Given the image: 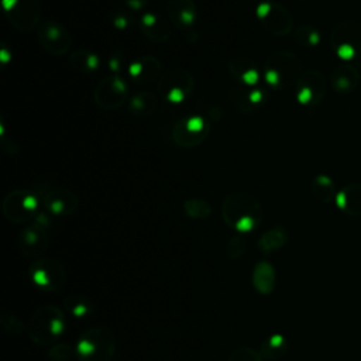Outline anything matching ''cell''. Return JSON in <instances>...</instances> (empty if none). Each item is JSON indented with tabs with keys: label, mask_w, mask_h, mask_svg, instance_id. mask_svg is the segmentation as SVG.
I'll return each instance as SVG.
<instances>
[{
	"label": "cell",
	"mask_w": 361,
	"mask_h": 361,
	"mask_svg": "<svg viewBox=\"0 0 361 361\" xmlns=\"http://www.w3.org/2000/svg\"><path fill=\"white\" fill-rule=\"evenodd\" d=\"M224 223L240 234L255 230L262 220L261 203L251 195L235 192L227 195L221 204Z\"/></svg>",
	"instance_id": "obj_1"
},
{
	"label": "cell",
	"mask_w": 361,
	"mask_h": 361,
	"mask_svg": "<svg viewBox=\"0 0 361 361\" xmlns=\"http://www.w3.org/2000/svg\"><path fill=\"white\" fill-rule=\"evenodd\" d=\"M302 75V61L290 51H276L271 54L264 63L267 83L278 90L296 87Z\"/></svg>",
	"instance_id": "obj_2"
},
{
	"label": "cell",
	"mask_w": 361,
	"mask_h": 361,
	"mask_svg": "<svg viewBox=\"0 0 361 361\" xmlns=\"http://www.w3.org/2000/svg\"><path fill=\"white\" fill-rule=\"evenodd\" d=\"M7 20L18 31H32L41 17V4L38 0H3Z\"/></svg>",
	"instance_id": "obj_9"
},
{
	"label": "cell",
	"mask_w": 361,
	"mask_h": 361,
	"mask_svg": "<svg viewBox=\"0 0 361 361\" xmlns=\"http://www.w3.org/2000/svg\"><path fill=\"white\" fill-rule=\"evenodd\" d=\"M66 329L65 313L54 305L39 306L28 323V336L37 345H49L55 343Z\"/></svg>",
	"instance_id": "obj_3"
},
{
	"label": "cell",
	"mask_w": 361,
	"mask_h": 361,
	"mask_svg": "<svg viewBox=\"0 0 361 361\" xmlns=\"http://www.w3.org/2000/svg\"><path fill=\"white\" fill-rule=\"evenodd\" d=\"M337 207L350 217H361V183L353 182L343 186L336 196Z\"/></svg>",
	"instance_id": "obj_21"
},
{
	"label": "cell",
	"mask_w": 361,
	"mask_h": 361,
	"mask_svg": "<svg viewBox=\"0 0 361 361\" xmlns=\"http://www.w3.org/2000/svg\"><path fill=\"white\" fill-rule=\"evenodd\" d=\"M109 66L111 69L113 73H120L121 75V71L126 69V56L121 54V52H114L110 59H109ZM128 68V66H127Z\"/></svg>",
	"instance_id": "obj_36"
},
{
	"label": "cell",
	"mask_w": 361,
	"mask_h": 361,
	"mask_svg": "<svg viewBox=\"0 0 361 361\" xmlns=\"http://www.w3.org/2000/svg\"><path fill=\"white\" fill-rule=\"evenodd\" d=\"M193 92L192 75L180 68H172L158 80V94L166 102L179 103Z\"/></svg>",
	"instance_id": "obj_11"
},
{
	"label": "cell",
	"mask_w": 361,
	"mask_h": 361,
	"mask_svg": "<svg viewBox=\"0 0 361 361\" xmlns=\"http://www.w3.org/2000/svg\"><path fill=\"white\" fill-rule=\"evenodd\" d=\"M312 195L322 203H330L331 200H336L337 190L336 183L329 175H316L310 185Z\"/></svg>",
	"instance_id": "obj_28"
},
{
	"label": "cell",
	"mask_w": 361,
	"mask_h": 361,
	"mask_svg": "<svg viewBox=\"0 0 361 361\" xmlns=\"http://www.w3.org/2000/svg\"><path fill=\"white\" fill-rule=\"evenodd\" d=\"M128 96V85L123 75L110 73L94 89V102L100 109L113 110L124 104Z\"/></svg>",
	"instance_id": "obj_12"
},
{
	"label": "cell",
	"mask_w": 361,
	"mask_h": 361,
	"mask_svg": "<svg viewBox=\"0 0 361 361\" xmlns=\"http://www.w3.org/2000/svg\"><path fill=\"white\" fill-rule=\"evenodd\" d=\"M255 290L261 295H269L274 292L276 283V275L274 267L267 261H259L255 264L251 276Z\"/></svg>",
	"instance_id": "obj_23"
},
{
	"label": "cell",
	"mask_w": 361,
	"mask_h": 361,
	"mask_svg": "<svg viewBox=\"0 0 361 361\" xmlns=\"http://www.w3.org/2000/svg\"><path fill=\"white\" fill-rule=\"evenodd\" d=\"M126 1V4L130 7V8H133V10H141V8H144L145 6H147V3H148V0H124Z\"/></svg>",
	"instance_id": "obj_38"
},
{
	"label": "cell",
	"mask_w": 361,
	"mask_h": 361,
	"mask_svg": "<svg viewBox=\"0 0 361 361\" xmlns=\"http://www.w3.org/2000/svg\"><path fill=\"white\" fill-rule=\"evenodd\" d=\"M330 45L343 62H353L361 55V23L345 18L337 23L330 34Z\"/></svg>",
	"instance_id": "obj_5"
},
{
	"label": "cell",
	"mask_w": 361,
	"mask_h": 361,
	"mask_svg": "<svg viewBox=\"0 0 361 361\" xmlns=\"http://www.w3.org/2000/svg\"><path fill=\"white\" fill-rule=\"evenodd\" d=\"M361 72L353 62H341L334 68L330 76L331 87L338 94H348L360 85Z\"/></svg>",
	"instance_id": "obj_19"
},
{
	"label": "cell",
	"mask_w": 361,
	"mask_h": 361,
	"mask_svg": "<svg viewBox=\"0 0 361 361\" xmlns=\"http://www.w3.org/2000/svg\"><path fill=\"white\" fill-rule=\"evenodd\" d=\"M228 71L231 76L248 87H254L259 80V73L254 62L248 58L237 56L230 61Z\"/></svg>",
	"instance_id": "obj_22"
},
{
	"label": "cell",
	"mask_w": 361,
	"mask_h": 361,
	"mask_svg": "<svg viewBox=\"0 0 361 361\" xmlns=\"http://www.w3.org/2000/svg\"><path fill=\"white\" fill-rule=\"evenodd\" d=\"M296 99L303 107H316L326 96L327 82L322 72H303L296 85Z\"/></svg>",
	"instance_id": "obj_15"
},
{
	"label": "cell",
	"mask_w": 361,
	"mask_h": 361,
	"mask_svg": "<svg viewBox=\"0 0 361 361\" xmlns=\"http://www.w3.org/2000/svg\"><path fill=\"white\" fill-rule=\"evenodd\" d=\"M257 18L269 34L285 37L293 28L292 14L276 1H264L257 7Z\"/></svg>",
	"instance_id": "obj_10"
},
{
	"label": "cell",
	"mask_w": 361,
	"mask_h": 361,
	"mask_svg": "<svg viewBox=\"0 0 361 361\" xmlns=\"http://www.w3.org/2000/svg\"><path fill=\"white\" fill-rule=\"evenodd\" d=\"M128 76L137 85H149L155 80H159L161 63L159 59L151 55H144L135 61H133L127 68Z\"/></svg>",
	"instance_id": "obj_18"
},
{
	"label": "cell",
	"mask_w": 361,
	"mask_h": 361,
	"mask_svg": "<svg viewBox=\"0 0 361 361\" xmlns=\"http://www.w3.org/2000/svg\"><path fill=\"white\" fill-rule=\"evenodd\" d=\"M158 107V97L149 90H140L130 97L128 110L138 117L151 116Z\"/></svg>",
	"instance_id": "obj_25"
},
{
	"label": "cell",
	"mask_w": 361,
	"mask_h": 361,
	"mask_svg": "<svg viewBox=\"0 0 361 361\" xmlns=\"http://www.w3.org/2000/svg\"><path fill=\"white\" fill-rule=\"evenodd\" d=\"M71 66L80 73H92L99 69L100 59L99 56L87 49H78L73 51L69 56Z\"/></svg>",
	"instance_id": "obj_29"
},
{
	"label": "cell",
	"mask_w": 361,
	"mask_h": 361,
	"mask_svg": "<svg viewBox=\"0 0 361 361\" xmlns=\"http://www.w3.org/2000/svg\"><path fill=\"white\" fill-rule=\"evenodd\" d=\"M38 199L41 206L45 209L47 213H51L54 216H71L79 204V200L76 195L63 186H52L47 182L37 183L32 189Z\"/></svg>",
	"instance_id": "obj_6"
},
{
	"label": "cell",
	"mask_w": 361,
	"mask_h": 361,
	"mask_svg": "<svg viewBox=\"0 0 361 361\" xmlns=\"http://www.w3.org/2000/svg\"><path fill=\"white\" fill-rule=\"evenodd\" d=\"M168 16L173 27L186 34L193 30L197 7L193 0H168Z\"/></svg>",
	"instance_id": "obj_17"
},
{
	"label": "cell",
	"mask_w": 361,
	"mask_h": 361,
	"mask_svg": "<svg viewBox=\"0 0 361 361\" xmlns=\"http://www.w3.org/2000/svg\"><path fill=\"white\" fill-rule=\"evenodd\" d=\"M288 351V341L285 336L279 333H274L271 336H267L261 344H259V354L264 360L268 361H276L282 358Z\"/></svg>",
	"instance_id": "obj_26"
},
{
	"label": "cell",
	"mask_w": 361,
	"mask_h": 361,
	"mask_svg": "<svg viewBox=\"0 0 361 361\" xmlns=\"http://www.w3.org/2000/svg\"><path fill=\"white\" fill-rule=\"evenodd\" d=\"M183 212L188 217L202 220V219H206L210 216L212 206L206 199L190 197L183 202Z\"/></svg>",
	"instance_id": "obj_30"
},
{
	"label": "cell",
	"mask_w": 361,
	"mask_h": 361,
	"mask_svg": "<svg viewBox=\"0 0 361 361\" xmlns=\"http://www.w3.org/2000/svg\"><path fill=\"white\" fill-rule=\"evenodd\" d=\"M247 248V240L243 234H237L234 237H231L227 244H226V255L228 259L231 261H237L240 259Z\"/></svg>",
	"instance_id": "obj_32"
},
{
	"label": "cell",
	"mask_w": 361,
	"mask_h": 361,
	"mask_svg": "<svg viewBox=\"0 0 361 361\" xmlns=\"http://www.w3.org/2000/svg\"><path fill=\"white\" fill-rule=\"evenodd\" d=\"M63 307L71 316L76 319H85L94 312L93 300L82 293H72L66 296L63 299Z\"/></svg>",
	"instance_id": "obj_27"
},
{
	"label": "cell",
	"mask_w": 361,
	"mask_h": 361,
	"mask_svg": "<svg viewBox=\"0 0 361 361\" xmlns=\"http://www.w3.org/2000/svg\"><path fill=\"white\" fill-rule=\"evenodd\" d=\"M31 282L44 292H58L66 282V272L62 264L54 258L34 259L28 268Z\"/></svg>",
	"instance_id": "obj_8"
},
{
	"label": "cell",
	"mask_w": 361,
	"mask_h": 361,
	"mask_svg": "<svg viewBox=\"0 0 361 361\" xmlns=\"http://www.w3.org/2000/svg\"><path fill=\"white\" fill-rule=\"evenodd\" d=\"M75 353L76 350L72 345L65 343H58V344H54L47 351V357L49 358V361H71Z\"/></svg>",
	"instance_id": "obj_33"
},
{
	"label": "cell",
	"mask_w": 361,
	"mask_h": 361,
	"mask_svg": "<svg viewBox=\"0 0 361 361\" xmlns=\"http://www.w3.org/2000/svg\"><path fill=\"white\" fill-rule=\"evenodd\" d=\"M111 21L116 28L126 30V28H128V25L131 23V16L127 13H116V14H113Z\"/></svg>",
	"instance_id": "obj_37"
},
{
	"label": "cell",
	"mask_w": 361,
	"mask_h": 361,
	"mask_svg": "<svg viewBox=\"0 0 361 361\" xmlns=\"http://www.w3.org/2000/svg\"><path fill=\"white\" fill-rule=\"evenodd\" d=\"M289 240V234L285 227L274 226L261 234L258 240V248L262 254H272L281 250Z\"/></svg>",
	"instance_id": "obj_24"
},
{
	"label": "cell",
	"mask_w": 361,
	"mask_h": 361,
	"mask_svg": "<svg viewBox=\"0 0 361 361\" xmlns=\"http://www.w3.org/2000/svg\"><path fill=\"white\" fill-rule=\"evenodd\" d=\"M75 350L79 361H111L116 337L109 327H90L80 333Z\"/></svg>",
	"instance_id": "obj_4"
},
{
	"label": "cell",
	"mask_w": 361,
	"mask_h": 361,
	"mask_svg": "<svg viewBox=\"0 0 361 361\" xmlns=\"http://www.w3.org/2000/svg\"><path fill=\"white\" fill-rule=\"evenodd\" d=\"M262 355L259 351L252 347H238L231 351L227 361H262Z\"/></svg>",
	"instance_id": "obj_34"
},
{
	"label": "cell",
	"mask_w": 361,
	"mask_h": 361,
	"mask_svg": "<svg viewBox=\"0 0 361 361\" xmlns=\"http://www.w3.org/2000/svg\"><path fill=\"white\" fill-rule=\"evenodd\" d=\"M48 233L47 227L39 224L38 221H32L31 224L25 226L18 237V248L21 254L31 259L41 258L42 254L48 250Z\"/></svg>",
	"instance_id": "obj_16"
},
{
	"label": "cell",
	"mask_w": 361,
	"mask_h": 361,
	"mask_svg": "<svg viewBox=\"0 0 361 361\" xmlns=\"http://www.w3.org/2000/svg\"><path fill=\"white\" fill-rule=\"evenodd\" d=\"M41 206L39 199L34 190L16 189L11 190L3 200L4 217L16 224L27 223L37 217L38 207Z\"/></svg>",
	"instance_id": "obj_7"
},
{
	"label": "cell",
	"mask_w": 361,
	"mask_h": 361,
	"mask_svg": "<svg viewBox=\"0 0 361 361\" xmlns=\"http://www.w3.org/2000/svg\"><path fill=\"white\" fill-rule=\"evenodd\" d=\"M295 39L303 48L316 47L320 42V31L313 25H302L295 30Z\"/></svg>",
	"instance_id": "obj_31"
},
{
	"label": "cell",
	"mask_w": 361,
	"mask_h": 361,
	"mask_svg": "<svg viewBox=\"0 0 361 361\" xmlns=\"http://www.w3.org/2000/svg\"><path fill=\"white\" fill-rule=\"evenodd\" d=\"M0 323H1L3 329L10 334H20L24 330L23 320L13 313H4L0 319Z\"/></svg>",
	"instance_id": "obj_35"
},
{
	"label": "cell",
	"mask_w": 361,
	"mask_h": 361,
	"mask_svg": "<svg viewBox=\"0 0 361 361\" xmlns=\"http://www.w3.org/2000/svg\"><path fill=\"white\" fill-rule=\"evenodd\" d=\"M38 41L45 52L54 56L68 54L72 47V35L65 25L56 20H45L38 28Z\"/></svg>",
	"instance_id": "obj_13"
},
{
	"label": "cell",
	"mask_w": 361,
	"mask_h": 361,
	"mask_svg": "<svg viewBox=\"0 0 361 361\" xmlns=\"http://www.w3.org/2000/svg\"><path fill=\"white\" fill-rule=\"evenodd\" d=\"M210 131V124L199 116L180 118L172 128L173 141L183 147L192 148L203 142Z\"/></svg>",
	"instance_id": "obj_14"
},
{
	"label": "cell",
	"mask_w": 361,
	"mask_h": 361,
	"mask_svg": "<svg viewBox=\"0 0 361 361\" xmlns=\"http://www.w3.org/2000/svg\"><path fill=\"white\" fill-rule=\"evenodd\" d=\"M140 31L152 42H166L171 37L168 20L157 13H145L138 21Z\"/></svg>",
	"instance_id": "obj_20"
}]
</instances>
